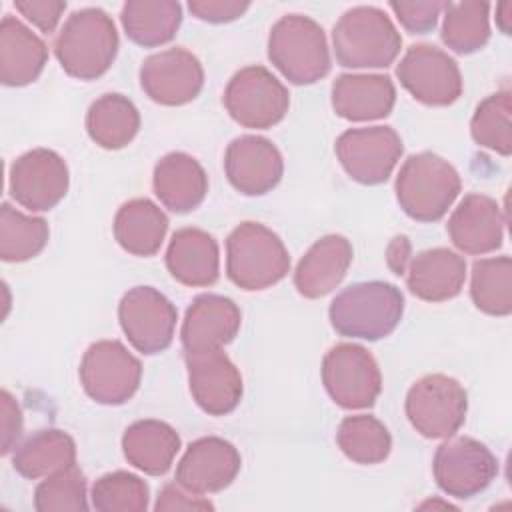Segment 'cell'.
I'll return each instance as SVG.
<instances>
[{
  "label": "cell",
  "mask_w": 512,
  "mask_h": 512,
  "mask_svg": "<svg viewBox=\"0 0 512 512\" xmlns=\"http://www.w3.org/2000/svg\"><path fill=\"white\" fill-rule=\"evenodd\" d=\"M118 44L116 24L104 10L80 8L62 24L54 40V54L68 76L96 80L112 66Z\"/></svg>",
  "instance_id": "6da1fadb"
},
{
  "label": "cell",
  "mask_w": 512,
  "mask_h": 512,
  "mask_svg": "<svg viewBox=\"0 0 512 512\" xmlns=\"http://www.w3.org/2000/svg\"><path fill=\"white\" fill-rule=\"evenodd\" d=\"M404 314L398 286L382 280L358 282L344 288L330 302V324L346 338L380 340L396 330Z\"/></svg>",
  "instance_id": "7a4b0ae2"
},
{
  "label": "cell",
  "mask_w": 512,
  "mask_h": 512,
  "mask_svg": "<svg viewBox=\"0 0 512 512\" xmlns=\"http://www.w3.org/2000/svg\"><path fill=\"white\" fill-rule=\"evenodd\" d=\"M332 46L344 68H386L402 48V36L376 6L346 10L332 28Z\"/></svg>",
  "instance_id": "3957f363"
},
{
  "label": "cell",
  "mask_w": 512,
  "mask_h": 512,
  "mask_svg": "<svg viewBox=\"0 0 512 512\" xmlns=\"http://www.w3.org/2000/svg\"><path fill=\"white\" fill-rule=\"evenodd\" d=\"M462 188L456 168L434 152L412 154L396 176V200L418 222H436L454 204Z\"/></svg>",
  "instance_id": "277c9868"
},
{
  "label": "cell",
  "mask_w": 512,
  "mask_h": 512,
  "mask_svg": "<svg viewBox=\"0 0 512 512\" xmlns=\"http://www.w3.org/2000/svg\"><path fill=\"white\" fill-rule=\"evenodd\" d=\"M290 270V256L276 232L260 222H242L226 238V274L242 290H264Z\"/></svg>",
  "instance_id": "5b68a950"
},
{
  "label": "cell",
  "mask_w": 512,
  "mask_h": 512,
  "mask_svg": "<svg viewBox=\"0 0 512 512\" xmlns=\"http://www.w3.org/2000/svg\"><path fill=\"white\" fill-rule=\"evenodd\" d=\"M268 58L298 86L314 84L330 72V50L322 26L302 14L282 16L268 36Z\"/></svg>",
  "instance_id": "8992f818"
},
{
  "label": "cell",
  "mask_w": 512,
  "mask_h": 512,
  "mask_svg": "<svg viewBox=\"0 0 512 512\" xmlns=\"http://www.w3.org/2000/svg\"><path fill=\"white\" fill-rule=\"evenodd\" d=\"M406 416L424 438H450L466 420L468 398L462 384L446 374L416 380L406 394Z\"/></svg>",
  "instance_id": "52a82bcc"
},
{
  "label": "cell",
  "mask_w": 512,
  "mask_h": 512,
  "mask_svg": "<svg viewBox=\"0 0 512 512\" xmlns=\"http://www.w3.org/2000/svg\"><path fill=\"white\" fill-rule=\"evenodd\" d=\"M142 380L140 360L118 340H98L88 346L80 362V384L98 404L128 402Z\"/></svg>",
  "instance_id": "ba28073f"
},
{
  "label": "cell",
  "mask_w": 512,
  "mask_h": 512,
  "mask_svg": "<svg viewBox=\"0 0 512 512\" xmlns=\"http://www.w3.org/2000/svg\"><path fill=\"white\" fill-rule=\"evenodd\" d=\"M328 396L346 410L370 408L382 392V374L368 348L354 342L332 346L322 360Z\"/></svg>",
  "instance_id": "9c48e42d"
},
{
  "label": "cell",
  "mask_w": 512,
  "mask_h": 512,
  "mask_svg": "<svg viewBox=\"0 0 512 512\" xmlns=\"http://www.w3.org/2000/svg\"><path fill=\"white\" fill-rule=\"evenodd\" d=\"M222 100L232 120L244 128H272L290 106L286 86L264 66L238 70L230 78Z\"/></svg>",
  "instance_id": "30bf717a"
},
{
  "label": "cell",
  "mask_w": 512,
  "mask_h": 512,
  "mask_svg": "<svg viewBox=\"0 0 512 512\" xmlns=\"http://www.w3.org/2000/svg\"><path fill=\"white\" fill-rule=\"evenodd\" d=\"M432 472L442 492L466 500L490 486L498 474V462L480 440L450 436L436 448Z\"/></svg>",
  "instance_id": "8fae6325"
},
{
  "label": "cell",
  "mask_w": 512,
  "mask_h": 512,
  "mask_svg": "<svg viewBox=\"0 0 512 512\" xmlns=\"http://www.w3.org/2000/svg\"><path fill=\"white\" fill-rule=\"evenodd\" d=\"M334 150L352 180L376 186L390 178L404 146L400 134L392 126H368L342 132Z\"/></svg>",
  "instance_id": "7c38bea8"
},
{
  "label": "cell",
  "mask_w": 512,
  "mask_h": 512,
  "mask_svg": "<svg viewBox=\"0 0 512 512\" xmlns=\"http://www.w3.org/2000/svg\"><path fill=\"white\" fill-rule=\"evenodd\" d=\"M118 320L128 342L138 352L152 356L172 344L178 312L160 290L136 286L122 296Z\"/></svg>",
  "instance_id": "4fadbf2b"
},
{
  "label": "cell",
  "mask_w": 512,
  "mask_h": 512,
  "mask_svg": "<svg viewBox=\"0 0 512 512\" xmlns=\"http://www.w3.org/2000/svg\"><path fill=\"white\" fill-rule=\"evenodd\" d=\"M400 84L426 106H450L462 94V74L454 58L432 44H414L396 66Z\"/></svg>",
  "instance_id": "5bb4252c"
},
{
  "label": "cell",
  "mask_w": 512,
  "mask_h": 512,
  "mask_svg": "<svg viewBox=\"0 0 512 512\" xmlns=\"http://www.w3.org/2000/svg\"><path fill=\"white\" fill-rule=\"evenodd\" d=\"M70 174L64 158L48 148L20 154L8 174L10 196L30 212L52 210L68 192Z\"/></svg>",
  "instance_id": "9a60e30c"
},
{
  "label": "cell",
  "mask_w": 512,
  "mask_h": 512,
  "mask_svg": "<svg viewBox=\"0 0 512 512\" xmlns=\"http://www.w3.org/2000/svg\"><path fill=\"white\" fill-rule=\"evenodd\" d=\"M140 86L162 106L192 102L204 86V68L186 48H168L148 56L140 66Z\"/></svg>",
  "instance_id": "2e32d148"
},
{
  "label": "cell",
  "mask_w": 512,
  "mask_h": 512,
  "mask_svg": "<svg viewBox=\"0 0 512 512\" xmlns=\"http://www.w3.org/2000/svg\"><path fill=\"white\" fill-rule=\"evenodd\" d=\"M194 402L210 416L230 414L242 400V376L222 348L186 354Z\"/></svg>",
  "instance_id": "e0dca14e"
},
{
  "label": "cell",
  "mask_w": 512,
  "mask_h": 512,
  "mask_svg": "<svg viewBox=\"0 0 512 512\" xmlns=\"http://www.w3.org/2000/svg\"><path fill=\"white\" fill-rule=\"evenodd\" d=\"M242 466L236 446L218 436L194 440L176 466V482L194 494H214L228 488Z\"/></svg>",
  "instance_id": "ac0fdd59"
},
{
  "label": "cell",
  "mask_w": 512,
  "mask_h": 512,
  "mask_svg": "<svg viewBox=\"0 0 512 512\" xmlns=\"http://www.w3.org/2000/svg\"><path fill=\"white\" fill-rule=\"evenodd\" d=\"M228 182L246 196L270 192L282 178L284 160L272 140L256 134L234 138L224 154Z\"/></svg>",
  "instance_id": "d6986e66"
},
{
  "label": "cell",
  "mask_w": 512,
  "mask_h": 512,
  "mask_svg": "<svg viewBox=\"0 0 512 512\" xmlns=\"http://www.w3.org/2000/svg\"><path fill=\"white\" fill-rule=\"evenodd\" d=\"M240 322L242 314L234 300L222 294H200L182 320V348L186 354L218 350L236 338Z\"/></svg>",
  "instance_id": "ffe728a7"
},
{
  "label": "cell",
  "mask_w": 512,
  "mask_h": 512,
  "mask_svg": "<svg viewBox=\"0 0 512 512\" xmlns=\"http://www.w3.org/2000/svg\"><path fill=\"white\" fill-rule=\"evenodd\" d=\"M452 244L464 254H488L502 246L504 218L496 200L484 194H468L446 224Z\"/></svg>",
  "instance_id": "44dd1931"
},
{
  "label": "cell",
  "mask_w": 512,
  "mask_h": 512,
  "mask_svg": "<svg viewBox=\"0 0 512 512\" xmlns=\"http://www.w3.org/2000/svg\"><path fill=\"white\" fill-rule=\"evenodd\" d=\"M352 256V244L344 236H322L300 258L294 270V288L300 296L312 300L330 294L346 276Z\"/></svg>",
  "instance_id": "7402d4cb"
},
{
  "label": "cell",
  "mask_w": 512,
  "mask_h": 512,
  "mask_svg": "<svg viewBox=\"0 0 512 512\" xmlns=\"http://www.w3.org/2000/svg\"><path fill=\"white\" fill-rule=\"evenodd\" d=\"M394 102V82L384 74H340L332 84L334 112L352 122L386 118Z\"/></svg>",
  "instance_id": "603a6c76"
},
{
  "label": "cell",
  "mask_w": 512,
  "mask_h": 512,
  "mask_svg": "<svg viewBox=\"0 0 512 512\" xmlns=\"http://www.w3.org/2000/svg\"><path fill=\"white\" fill-rule=\"evenodd\" d=\"M408 290L426 302H444L460 294L466 280V260L448 248H430L410 258Z\"/></svg>",
  "instance_id": "cb8c5ba5"
},
{
  "label": "cell",
  "mask_w": 512,
  "mask_h": 512,
  "mask_svg": "<svg viewBox=\"0 0 512 512\" xmlns=\"http://www.w3.org/2000/svg\"><path fill=\"white\" fill-rule=\"evenodd\" d=\"M156 198L172 212L184 214L198 208L208 192V176L200 162L186 152L162 156L152 174Z\"/></svg>",
  "instance_id": "d4e9b609"
},
{
  "label": "cell",
  "mask_w": 512,
  "mask_h": 512,
  "mask_svg": "<svg viewBox=\"0 0 512 512\" xmlns=\"http://www.w3.org/2000/svg\"><path fill=\"white\" fill-rule=\"evenodd\" d=\"M166 268L184 286H212L220 274L216 240L200 228L176 230L166 250Z\"/></svg>",
  "instance_id": "484cf974"
},
{
  "label": "cell",
  "mask_w": 512,
  "mask_h": 512,
  "mask_svg": "<svg viewBox=\"0 0 512 512\" xmlns=\"http://www.w3.org/2000/svg\"><path fill=\"white\" fill-rule=\"evenodd\" d=\"M48 62L44 40L16 16L0 22V80L4 86L32 84Z\"/></svg>",
  "instance_id": "4316f807"
},
{
  "label": "cell",
  "mask_w": 512,
  "mask_h": 512,
  "mask_svg": "<svg viewBox=\"0 0 512 512\" xmlns=\"http://www.w3.org/2000/svg\"><path fill=\"white\" fill-rule=\"evenodd\" d=\"M180 444L178 432L162 420H138L122 436V452L128 464L150 476H162L170 470Z\"/></svg>",
  "instance_id": "83f0119b"
},
{
  "label": "cell",
  "mask_w": 512,
  "mask_h": 512,
  "mask_svg": "<svg viewBox=\"0 0 512 512\" xmlns=\"http://www.w3.org/2000/svg\"><path fill=\"white\" fill-rule=\"evenodd\" d=\"M168 232V218L148 198L124 202L114 216L116 242L134 256H154Z\"/></svg>",
  "instance_id": "f1b7e54d"
},
{
  "label": "cell",
  "mask_w": 512,
  "mask_h": 512,
  "mask_svg": "<svg viewBox=\"0 0 512 512\" xmlns=\"http://www.w3.org/2000/svg\"><path fill=\"white\" fill-rule=\"evenodd\" d=\"M76 464V444L70 434L58 428H44L14 448V470L30 480L46 478Z\"/></svg>",
  "instance_id": "f546056e"
},
{
  "label": "cell",
  "mask_w": 512,
  "mask_h": 512,
  "mask_svg": "<svg viewBox=\"0 0 512 512\" xmlns=\"http://www.w3.org/2000/svg\"><path fill=\"white\" fill-rule=\"evenodd\" d=\"M120 20L126 36L144 48L170 42L182 22V6L174 0H128Z\"/></svg>",
  "instance_id": "4dcf8cb0"
},
{
  "label": "cell",
  "mask_w": 512,
  "mask_h": 512,
  "mask_svg": "<svg viewBox=\"0 0 512 512\" xmlns=\"http://www.w3.org/2000/svg\"><path fill=\"white\" fill-rule=\"evenodd\" d=\"M86 130L92 142L106 150L128 146L140 130V112L122 94L110 92L94 100L86 112Z\"/></svg>",
  "instance_id": "1f68e13d"
},
{
  "label": "cell",
  "mask_w": 512,
  "mask_h": 512,
  "mask_svg": "<svg viewBox=\"0 0 512 512\" xmlns=\"http://www.w3.org/2000/svg\"><path fill=\"white\" fill-rule=\"evenodd\" d=\"M442 42L456 54H472L490 40L488 2H446Z\"/></svg>",
  "instance_id": "d6a6232c"
},
{
  "label": "cell",
  "mask_w": 512,
  "mask_h": 512,
  "mask_svg": "<svg viewBox=\"0 0 512 512\" xmlns=\"http://www.w3.org/2000/svg\"><path fill=\"white\" fill-rule=\"evenodd\" d=\"M470 298L474 306L490 316L512 312V260L510 256L480 258L472 266Z\"/></svg>",
  "instance_id": "836d02e7"
},
{
  "label": "cell",
  "mask_w": 512,
  "mask_h": 512,
  "mask_svg": "<svg viewBox=\"0 0 512 512\" xmlns=\"http://www.w3.org/2000/svg\"><path fill=\"white\" fill-rule=\"evenodd\" d=\"M342 454L356 464H380L392 450L388 428L370 414L346 416L336 432Z\"/></svg>",
  "instance_id": "e575fe53"
},
{
  "label": "cell",
  "mask_w": 512,
  "mask_h": 512,
  "mask_svg": "<svg viewBox=\"0 0 512 512\" xmlns=\"http://www.w3.org/2000/svg\"><path fill=\"white\" fill-rule=\"evenodd\" d=\"M48 224L40 216L24 214L8 202L0 208V256L4 262H24L48 244Z\"/></svg>",
  "instance_id": "d590c367"
},
{
  "label": "cell",
  "mask_w": 512,
  "mask_h": 512,
  "mask_svg": "<svg viewBox=\"0 0 512 512\" xmlns=\"http://www.w3.org/2000/svg\"><path fill=\"white\" fill-rule=\"evenodd\" d=\"M470 134L478 146L494 150L502 156L512 152L510 128V92L502 90L484 98L470 120Z\"/></svg>",
  "instance_id": "8d00e7d4"
},
{
  "label": "cell",
  "mask_w": 512,
  "mask_h": 512,
  "mask_svg": "<svg viewBox=\"0 0 512 512\" xmlns=\"http://www.w3.org/2000/svg\"><path fill=\"white\" fill-rule=\"evenodd\" d=\"M92 508L98 512H144L148 508V484L126 470L100 476L92 486Z\"/></svg>",
  "instance_id": "74e56055"
},
{
  "label": "cell",
  "mask_w": 512,
  "mask_h": 512,
  "mask_svg": "<svg viewBox=\"0 0 512 512\" xmlns=\"http://www.w3.org/2000/svg\"><path fill=\"white\" fill-rule=\"evenodd\" d=\"M34 508L38 512H84L90 508L86 478L74 464L46 476L34 490Z\"/></svg>",
  "instance_id": "f35d334b"
},
{
  "label": "cell",
  "mask_w": 512,
  "mask_h": 512,
  "mask_svg": "<svg viewBox=\"0 0 512 512\" xmlns=\"http://www.w3.org/2000/svg\"><path fill=\"white\" fill-rule=\"evenodd\" d=\"M388 6L398 22L404 26V30H408L410 34H426L434 30L446 2H390Z\"/></svg>",
  "instance_id": "ab89813d"
},
{
  "label": "cell",
  "mask_w": 512,
  "mask_h": 512,
  "mask_svg": "<svg viewBox=\"0 0 512 512\" xmlns=\"http://www.w3.org/2000/svg\"><path fill=\"white\" fill-rule=\"evenodd\" d=\"M14 8L28 20L32 22L40 32L50 34L58 26L66 2L62 0H16Z\"/></svg>",
  "instance_id": "60d3db41"
},
{
  "label": "cell",
  "mask_w": 512,
  "mask_h": 512,
  "mask_svg": "<svg viewBox=\"0 0 512 512\" xmlns=\"http://www.w3.org/2000/svg\"><path fill=\"white\" fill-rule=\"evenodd\" d=\"M250 8V2H240V0H190L188 10L212 24H222V22H232L240 18L246 10Z\"/></svg>",
  "instance_id": "b9f144b4"
},
{
  "label": "cell",
  "mask_w": 512,
  "mask_h": 512,
  "mask_svg": "<svg viewBox=\"0 0 512 512\" xmlns=\"http://www.w3.org/2000/svg\"><path fill=\"white\" fill-rule=\"evenodd\" d=\"M212 508H214V504L208 498L182 488L178 482L166 484L160 490L158 500L154 504V510H158V512H166V510H212Z\"/></svg>",
  "instance_id": "7bdbcfd3"
},
{
  "label": "cell",
  "mask_w": 512,
  "mask_h": 512,
  "mask_svg": "<svg viewBox=\"0 0 512 512\" xmlns=\"http://www.w3.org/2000/svg\"><path fill=\"white\" fill-rule=\"evenodd\" d=\"M0 434H2V454H8L18 446L22 434V410L16 398L8 392H0Z\"/></svg>",
  "instance_id": "ee69618b"
},
{
  "label": "cell",
  "mask_w": 512,
  "mask_h": 512,
  "mask_svg": "<svg viewBox=\"0 0 512 512\" xmlns=\"http://www.w3.org/2000/svg\"><path fill=\"white\" fill-rule=\"evenodd\" d=\"M410 252H412V246H410V240L406 236H396L390 244H388V250H386V262H388V268L396 274V276H402L408 268V262H410Z\"/></svg>",
  "instance_id": "f6af8a7d"
},
{
  "label": "cell",
  "mask_w": 512,
  "mask_h": 512,
  "mask_svg": "<svg viewBox=\"0 0 512 512\" xmlns=\"http://www.w3.org/2000/svg\"><path fill=\"white\" fill-rule=\"evenodd\" d=\"M496 26L504 34H510V30H512V2L498 4V8H496Z\"/></svg>",
  "instance_id": "bcb514c9"
}]
</instances>
